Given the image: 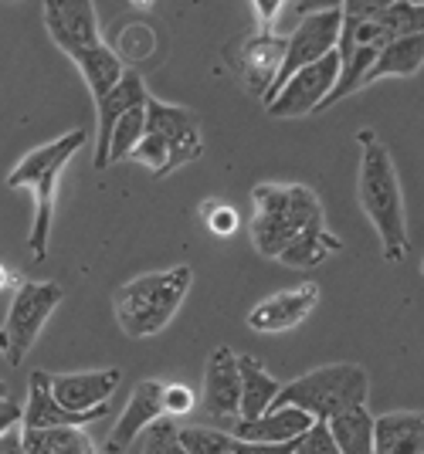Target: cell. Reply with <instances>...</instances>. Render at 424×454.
I'll use <instances>...</instances> for the list:
<instances>
[{
	"instance_id": "cell-15",
	"label": "cell",
	"mask_w": 424,
	"mask_h": 454,
	"mask_svg": "<svg viewBox=\"0 0 424 454\" xmlns=\"http://www.w3.org/2000/svg\"><path fill=\"white\" fill-rule=\"evenodd\" d=\"M204 411L224 420L241 417V373L232 346H214L204 366Z\"/></svg>"
},
{
	"instance_id": "cell-9",
	"label": "cell",
	"mask_w": 424,
	"mask_h": 454,
	"mask_svg": "<svg viewBox=\"0 0 424 454\" xmlns=\"http://www.w3.org/2000/svg\"><path fill=\"white\" fill-rule=\"evenodd\" d=\"M340 31H343V4H329V7L326 4H309V7H302L299 27L289 35V48H286L282 72L275 78L265 106H269L271 98H275V92H279L295 72H302L309 65H316V61H323L326 55H333L336 44H340Z\"/></svg>"
},
{
	"instance_id": "cell-4",
	"label": "cell",
	"mask_w": 424,
	"mask_h": 454,
	"mask_svg": "<svg viewBox=\"0 0 424 454\" xmlns=\"http://www.w3.org/2000/svg\"><path fill=\"white\" fill-rule=\"evenodd\" d=\"M85 129H72V133L59 136L51 143H44L38 150H31L20 160L14 170L7 173V187L11 190H31L35 193V224L27 234V247L35 254V262L48 258V245H51V221H55V190H59V176L65 163L85 146Z\"/></svg>"
},
{
	"instance_id": "cell-16",
	"label": "cell",
	"mask_w": 424,
	"mask_h": 454,
	"mask_svg": "<svg viewBox=\"0 0 424 454\" xmlns=\"http://www.w3.org/2000/svg\"><path fill=\"white\" fill-rule=\"evenodd\" d=\"M146 98H150V92H146L143 75L136 68H126L116 89L102 102H96V170L109 167V136L116 129V122L136 106H146Z\"/></svg>"
},
{
	"instance_id": "cell-23",
	"label": "cell",
	"mask_w": 424,
	"mask_h": 454,
	"mask_svg": "<svg viewBox=\"0 0 424 454\" xmlns=\"http://www.w3.org/2000/svg\"><path fill=\"white\" fill-rule=\"evenodd\" d=\"M326 427L340 454H373V414L366 407L333 417Z\"/></svg>"
},
{
	"instance_id": "cell-18",
	"label": "cell",
	"mask_w": 424,
	"mask_h": 454,
	"mask_svg": "<svg viewBox=\"0 0 424 454\" xmlns=\"http://www.w3.org/2000/svg\"><path fill=\"white\" fill-rule=\"evenodd\" d=\"M316 420L299 411V407H271L269 414L255 417V420H234L232 434L238 441H251V444H289L295 437H302Z\"/></svg>"
},
{
	"instance_id": "cell-22",
	"label": "cell",
	"mask_w": 424,
	"mask_h": 454,
	"mask_svg": "<svg viewBox=\"0 0 424 454\" xmlns=\"http://www.w3.org/2000/svg\"><path fill=\"white\" fill-rule=\"evenodd\" d=\"M24 454H98L85 427H48L24 431Z\"/></svg>"
},
{
	"instance_id": "cell-12",
	"label": "cell",
	"mask_w": 424,
	"mask_h": 454,
	"mask_svg": "<svg viewBox=\"0 0 424 454\" xmlns=\"http://www.w3.org/2000/svg\"><path fill=\"white\" fill-rule=\"evenodd\" d=\"M122 370H78V373H55L51 394L68 414H106V403L116 394Z\"/></svg>"
},
{
	"instance_id": "cell-13",
	"label": "cell",
	"mask_w": 424,
	"mask_h": 454,
	"mask_svg": "<svg viewBox=\"0 0 424 454\" xmlns=\"http://www.w3.org/2000/svg\"><path fill=\"white\" fill-rule=\"evenodd\" d=\"M156 420H163V383L160 380H139L130 394L126 411L119 414L116 427L109 431L102 454H126L139 434H146Z\"/></svg>"
},
{
	"instance_id": "cell-3",
	"label": "cell",
	"mask_w": 424,
	"mask_h": 454,
	"mask_svg": "<svg viewBox=\"0 0 424 454\" xmlns=\"http://www.w3.org/2000/svg\"><path fill=\"white\" fill-rule=\"evenodd\" d=\"M251 245L262 258H282V251L295 245L302 234L326 227V214L306 184H258L251 190Z\"/></svg>"
},
{
	"instance_id": "cell-10",
	"label": "cell",
	"mask_w": 424,
	"mask_h": 454,
	"mask_svg": "<svg viewBox=\"0 0 424 454\" xmlns=\"http://www.w3.org/2000/svg\"><path fill=\"white\" fill-rule=\"evenodd\" d=\"M336 78H340V55L333 51V55H326L323 61H316V65H309L302 72H295V75L275 92V98H271L265 109H269L271 119H295V115L319 113V106H323L326 95L333 92Z\"/></svg>"
},
{
	"instance_id": "cell-17",
	"label": "cell",
	"mask_w": 424,
	"mask_h": 454,
	"mask_svg": "<svg viewBox=\"0 0 424 454\" xmlns=\"http://www.w3.org/2000/svg\"><path fill=\"white\" fill-rule=\"evenodd\" d=\"M106 414H68L51 394V373L31 370L27 377V407L20 414L24 431H48V427H85L89 420H98Z\"/></svg>"
},
{
	"instance_id": "cell-30",
	"label": "cell",
	"mask_w": 424,
	"mask_h": 454,
	"mask_svg": "<svg viewBox=\"0 0 424 454\" xmlns=\"http://www.w3.org/2000/svg\"><path fill=\"white\" fill-rule=\"evenodd\" d=\"M197 397H193L191 387L184 383H163V417H180V414H191Z\"/></svg>"
},
{
	"instance_id": "cell-35",
	"label": "cell",
	"mask_w": 424,
	"mask_h": 454,
	"mask_svg": "<svg viewBox=\"0 0 424 454\" xmlns=\"http://www.w3.org/2000/svg\"><path fill=\"white\" fill-rule=\"evenodd\" d=\"M0 400H11L7 397V383H4V380H0Z\"/></svg>"
},
{
	"instance_id": "cell-2",
	"label": "cell",
	"mask_w": 424,
	"mask_h": 454,
	"mask_svg": "<svg viewBox=\"0 0 424 454\" xmlns=\"http://www.w3.org/2000/svg\"><path fill=\"white\" fill-rule=\"evenodd\" d=\"M41 14H44V27H48L51 41L75 61V68L85 78L92 98L102 102L119 85L126 65L119 61L116 48H109L102 41L96 7L68 0V4H44Z\"/></svg>"
},
{
	"instance_id": "cell-20",
	"label": "cell",
	"mask_w": 424,
	"mask_h": 454,
	"mask_svg": "<svg viewBox=\"0 0 424 454\" xmlns=\"http://www.w3.org/2000/svg\"><path fill=\"white\" fill-rule=\"evenodd\" d=\"M424 68V35L394 38L381 48L377 61L364 75V85H373L377 78H411Z\"/></svg>"
},
{
	"instance_id": "cell-32",
	"label": "cell",
	"mask_w": 424,
	"mask_h": 454,
	"mask_svg": "<svg viewBox=\"0 0 424 454\" xmlns=\"http://www.w3.org/2000/svg\"><path fill=\"white\" fill-rule=\"evenodd\" d=\"M279 7H282V0H258L255 4V11H258V31H271V20L279 14Z\"/></svg>"
},
{
	"instance_id": "cell-1",
	"label": "cell",
	"mask_w": 424,
	"mask_h": 454,
	"mask_svg": "<svg viewBox=\"0 0 424 454\" xmlns=\"http://www.w3.org/2000/svg\"><path fill=\"white\" fill-rule=\"evenodd\" d=\"M357 143H360V173H357L360 207L381 238V251L387 262H401L411 238H407L404 193H401V180L394 170L390 150L377 139L373 129H360Z\"/></svg>"
},
{
	"instance_id": "cell-24",
	"label": "cell",
	"mask_w": 424,
	"mask_h": 454,
	"mask_svg": "<svg viewBox=\"0 0 424 454\" xmlns=\"http://www.w3.org/2000/svg\"><path fill=\"white\" fill-rule=\"evenodd\" d=\"M336 251H343V241L329 227H319V231H309L295 245L286 247L279 262L289 268H316L323 265L329 254H336Z\"/></svg>"
},
{
	"instance_id": "cell-29",
	"label": "cell",
	"mask_w": 424,
	"mask_h": 454,
	"mask_svg": "<svg viewBox=\"0 0 424 454\" xmlns=\"http://www.w3.org/2000/svg\"><path fill=\"white\" fill-rule=\"evenodd\" d=\"M204 221H208V231L217 234V238H232L234 231L241 227L238 210H234L232 204H224V200H211V204H204Z\"/></svg>"
},
{
	"instance_id": "cell-36",
	"label": "cell",
	"mask_w": 424,
	"mask_h": 454,
	"mask_svg": "<svg viewBox=\"0 0 424 454\" xmlns=\"http://www.w3.org/2000/svg\"><path fill=\"white\" fill-rule=\"evenodd\" d=\"M421 275H424V262H421Z\"/></svg>"
},
{
	"instance_id": "cell-21",
	"label": "cell",
	"mask_w": 424,
	"mask_h": 454,
	"mask_svg": "<svg viewBox=\"0 0 424 454\" xmlns=\"http://www.w3.org/2000/svg\"><path fill=\"white\" fill-rule=\"evenodd\" d=\"M238 373H241V417L238 420H255V417L269 414L282 383L255 356H238Z\"/></svg>"
},
{
	"instance_id": "cell-33",
	"label": "cell",
	"mask_w": 424,
	"mask_h": 454,
	"mask_svg": "<svg viewBox=\"0 0 424 454\" xmlns=\"http://www.w3.org/2000/svg\"><path fill=\"white\" fill-rule=\"evenodd\" d=\"M20 414H24V407H18L14 400H0V434H4L7 427L20 424Z\"/></svg>"
},
{
	"instance_id": "cell-27",
	"label": "cell",
	"mask_w": 424,
	"mask_h": 454,
	"mask_svg": "<svg viewBox=\"0 0 424 454\" xmlns=\"http://www.w3.org/2000/svg\"><path fill=\"white\" fill-rule=\"evenodd\" d=\"M143 454H187L184 451V444H180V427H177L174 420H156L153 427L146 431V448Z\"/></svg>"
},
{
	"instance_id": "cell-14",
	"label": "cell",
	"mask_w": 424,
	"mask_h": 454,
	"mask_svg": "<svg viewBox=\"0 0 424 454\" xmlns=\"http://www.w3.org/2000/svg\"><path fill=\"white\" fill-rule=\"evenodd\" d=\"M316 305H319V285L299 282L255 305L248 312V329H255V333H289L312 316Z\"/></svg>"
},
{
	"instance_id": "cell-5",
	"label": "cell",
	"mask_w": 424,
	"mask_h": 454,
	"mask_svg": "<svg viewBox=\"0 0 424 454\" xmlns=\"http://www.w3.org/2000/svg\"><path fill=\"white\" fill-rule=\"evenodd\" d=\"M191 278V268L177 265L170 271H150V275L119 285L113 295V309H116L122 333L130 340H150L156 333H163L187 299Z\"/></svg>"
},
{
	"instance_id": "cell-25",
	"label": "cell",
	"mask_w": 424,
	"mask_h": 454,
	"mask_svg": "<svg viewBox=\"0 0 424 454\" xmlns=\"http://www.w3.org/2000/svg\"><path fill=\"white\" fill-rule=\"evenodd\" d=\"M381 27H384L390 41L411 38V35H424V4H404V0H387L381 4Z\"/></svg>"
},
{
	"instance_id": "cell-19",
	"label": "cell",
	"mask_w": 424,
	"mask_h": 454,
	"mask_svg": "<svg viewBox=\"0 0 424 454\" xmlns=\"http://www.w3.org/2000/svg\"><path fill=\"white\" fill-rule=\"evenodd\" d=\"M373 454H424V411L373 417Z\"/></svg>"
},
{
	"instance_id": "cell-26",
	"label": "cell",
	"mask_w": 424,
	"mask_h": 454,
	"mask_svg": "<svg viewBox=\"0 0 424 454\" xmlns=\"http://www.w3.org/2000/svg\"><path fill=\"white\" fill-rule=\"evenodd\" d=\"M143 129H146V106H136L116 122V129L109 136V167H116L122 160H130L133 150L143 139Z\"/></svg>"
},
{
	"instance_id": "cell-34",
	"label": "cell",
	"mask_w": 424,
	"mask_h": 454,
	"mask_svg": "<svg viewBox=\"0 0 424 454\" xmlns=\"http://www.w3.org/2000/svg\"><path fill=\"white\" fill-rule=\"evenodd\" d=\"M7 285H11V271L0 265V288H7Z\"/></svg>"
},
{
	"instance_id": "cell-6",
	"label": "cell",
	"mask_w": 424,
	"mask_h": 454,
	"mask_svg": "<svg viewBox=\"0 0 424 454\" xmlns=\"http://www.w3.org/2000/svg\"><path fill=\"white\" fill-rule=\"evenodd\" d=\"M370 397V377L357 363H329L316 366L302 377L282 383L271 407H299L316 424H329L333 417L366 407Z\"/></svg>"
},
{
	"instance_id": "cell-11",
	"label": "cell",
	"mask_w": 424,
	"mask_h": 454,
	"mask_svg": "<svg viewBox=\"0 0 424 454\" xmlns=\"http://www.w3.org/2000/svg\"><path fill=\"white\" fill-rule=\"evenodd\" d=\"M286 48L289 38L275 35V31H255L251 38L238 41V55L232 58V65L238 68V78L245 85V92H251L255 98H269L275 78L282 72L286 61Z\"/></svg>"
},
{
	"instance_id": "cell-31",
	"label": "cell",
	"mask_w": 424,
	"mask_h": 454,
	"mask_svg": "<svg viewBox=\"0 0 424 454\" xmlns=\"http://www.w3.org/2000/svg\"><path fill=\"white\" fill-rule=\"evenodd\" d=\"M0 454H24V427L20 424L0 434Z\"/></svg>"
},
{
	"instance_id": "cell-28",
	"label": "cell",
	"mask_w": 424,
	"mask_h": 454,
	"mask_svg": "<svg viewBox=\"0 0 424 454\" xmlns=\"http://www.w3.org/2000/svg\"><path fill=\"white\" fill-rule=\"evenodd\" d=\"M289 454H340V448H336L326 424H312L306 434L292 441Z\"/></svg>"
},
{
	"instance_id": "cell-7",
	"label": "cell",
	"mask_w": 424,
	"mask_h": 454,
	"mask_svg": "<svg viewBox=\"0 0 424 454\" xmlns=\"http://www.w3.org/2000/svg\"><path fill=\"white\" fill-rule=\"evenodd\" d=\"M200 153H204L200 119L184 106H170V102H160L150 95L146 98V129L130 160L150 167L156 180H163L180 167L200 160Z\"/></svg>"
},
{
	"instance_id": "cell-8",
	"label": "cell",
	"mask_w": 424,
	"mask_h": 454,
	"mask_svg": "<svg viewBox=\"0 0 424 454\" xmlns=\"http://www.w3.org/2000/svg\"><path fill=\"white\" fill-rule=\"evenodd\" d=\"M61 302V285L55 282H20L11 309H7V319L0 325V356L20 366L24 356L31 353V346L38 342L44 322L51 319V312Z\"/></svg>"
}]
</instances>
